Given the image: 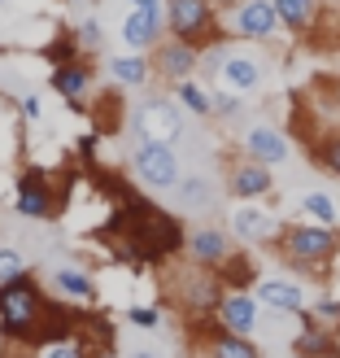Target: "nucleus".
Instances as JSON below:
<instances>
[{"instance_id": "1", "label": "nucleus", "mask_w": 340, "mask_h": 358, "mask_svg": "<svg viewBox=\"0 0 340 358\" xmlns=\"http://www.w3.org/2000/svg\"><path fill=\"white\" fill-rule=\"evenodd\" d=\"M118 227H122V241L131 245L135 258L145 262H166V258H179L184 254V223L175 219V214L157 210L153 201L145 196H127V201L118 206Z\"/></svg>"}, {"instance_id": "2", "label": "nucleus", "mask_w": 340, "mask_h": 358, "mask_svg": "<svg viewBox=\"0 0 340 358\" xmlns=\"http://www.w3.org/2000/svg\"><path fill=\"white\" fill-rule=\"evenodd\" d=\"M48 315H52V301L44 297L40 280L31 271L0 284V328H5V336L13 345H31V341L40 345Z\"/></svg>"}, {"instance_id": "3", "label": "nucleus", "mask_w": 340, "mask_h": 358, "mask_svg": "<svg viewBox=\"0 0 340 358\" xmlns=\"http://www.w3.org/2000/svg\"><path fill=\"white\" fill-rule=\"evenodd\" d=\"M201 66H209L219 92H236L249 96L266 83V57H262V44H244V40H223L209 44L201 52Z\"/></svg>"}, {"instance_id": "4", "label": "nucleus", "mask_w": 340, "mask_h": 358, "mask_svg": "<svg viewBox=\"0 0 340 358\" xmlns=\"http://www.w3.org/2000/svg\"><path fill=\"white\" fill-rule=\"evenodd\" d=\"M279 258L297 266V271H323V266L340 254V231L323 227V223H288L279 231Z\"/></svg>"}, {"instance_id": "5", "label": "nucleus", "mask_w": 340, "mask_h": 358, "mask_svg": "<svg viewBox=\"0 0 340 358\" xmlns=\"http://www.w3.org/2000/svg\"><path fill=\"white\" fill-rule=\"evenodd\" d=\"M127 171L140 188L149 192H170L184 184V157H179L175 145H157V140H135L131 157H127Z\"/></svg>"}, {"instance_id": "6", "label": "nucleus", "mask_w": 340, "mask_h": 358, "mask_svg": "<svg viewBox=\"0 0 340 358\" xmlns=\"http://www.w3.org/2000/svg\"><path fill=\"white\" fill-rule=\"evenodd\" d=\"M166 27L170 40H184L201 52L223 40V13L214 0H166Z\"/></svg>"}, {"instance_id": "7", "label": "nucleus", "mask_w": 340, "mask_h": 358, "mask_svg": "<svg viewBox=\"0 0 340 358\" xmlns=\"http://www.w3.org/2000/svg\"><path fill=\"white\" fill-rule=\"evenodd\" d=\"M131 131L157 145H179L188 136V110L175 96H145L131 110Z\"/></svg>"}, {"instance_id": "8", "label": "nucleus", "mask_w": 340, "mask_h": 358, "mask_svg": "<svg viewBox=\"0 0 340 358\" xmlns=\"http://www.w3.org/2000/svg\"><path fill=\"white\" fill-rule=\"evenodd\" d=\"M223 35L227 40H244V44H275L283 35V22L271 0H240V5L223 9Z\"/></svg>"}, {"instance_id": "9", "label": "nucleus", "mask_w": 340, "mask_h": 358, "mask_svg": "<svg viewBox=\"0 0 340 358\" xmlns=\"http://www.w3.org/2000/svg\"><path fill=\"white\" fill-rule=\"evenodd\" d=\"M170 35L166 27V0H157V5H135L122 13L118 22V40L127 44V52H153Z\"/></svg>"}, {"instance_id": "10", "label": "nucleus", "mask_w": 340, "mask_h": 358, "mask_svg": "<svg viewBox=\"0 0 340 358\" xmlns=\"http://www.w3.org/2000/svg\"><path fill=\"white\" fill-rule=\"evenodd\" d=\"M223 280H219V271H209V266H188V271L184 275H179L175 280V301H179V306H184L192 319H209L214 310H219V301H223Z\"/></svg>"}, {"instance_id": "11", "label": "nucleus", "mask_w": 340, "mask_h": 358, "mask_svg": "<svg viewBox=\"0 0 340 358\" xmlns=\"http://www.w3.org/2000/svg\"><path fill=\"white\" fill-rule=\"evenodd\" d=\"M184 254L196 266L219 271V266L236 254V236H231L227 227H219V223H196V227H188V236H184Z\"/></svg>"}, {"instance_id": "12", "label": "nucleus", "mask_w": 340, "mask_h": 358, "mask_svg": "<svg viewBox=\"0 0 340 358\" xmlns=\"http://www.w3.org/2000/svg\"><path fill=\"white\" fill-rule=\"evenodd\" d=\"M262 301L253 297V289H227L223 301H219V310H214V324L227 328V332H236V336H258L262 328Z\"/></svg>"}, {"instance_id": "13", "label": "nucleus", "mask_w": 340, "mask_h": 358, "mask_svg": "<svg viewBox=\"0 0 340 358\" xmlns=\"http://www.w3.org/2000/svg\"><path fill=\"white\" fill-rule=\"evenodd\" d=\"M227 231L240 245H275L279 231H283V223H279L275 210H262V206L240 201V206H231V227Z\"/></svg>"}, {"instance_id": "14", "label": "nucleus", "mask_w": 340, "mask_h": 358, "mask_svg": "<svg viewBox=\"0 0 340 358\" xmlns=\"http://www.w3.org/2000/svg\"><path fill=\"white\" fill-rule=\"evenodd\" d=\"M13 210L31 223H44L57 214V192H52L44 171H22L17 175V192H13Z\"/></svg>"}, {"instance_id": "15", "label": "nucleus", "mask_w": 340, "mask_h": 358, "mask_svg": "<svg viewBox=\"0 0 340 358\" xmlns=\"http://www.w3.org/2000/svg\"><path fill=\"white\" fill-rule=\"evenodd\" d=\"M196 70H201V48H192L184 40H166L153 48V75L162 83H184V79H196Z\"/></svg>"}, {"instance_id": "16", "label": "nucleus", "mask_w": 340, "mask_h": 358, "mask_svg": "<svg viewBox=\"0 0 340 358\" xmlns=\"http://www.w3.org/2000/svg\"><path fill=\"white\" fill-rule=\"evenodd\" d=\"M236 140H240V153L253 157V162H262V166H279V162L293 157L288 136H283L279 127H271V122H253V127H244Z\"/></svg>"}, {"instance_id": "17", "label": "nucleus", "mask_w": 340, "mask_h": 358, "mask_svg": "<svg viewBox=\"0 0 340 358\" xmlns=\"http://www.w3.org/2000/svg\"><path fill=\"white\" fill-rule=\"evenodd\" d=\"M253 297L262 301V310H275V315H306V301H310V293L297 280H283V275H258Z\"/></svg>"}, {"instance_id": "18", "label": "nucleus", "mask_w": 340, "mask_h": 358, "mask_svg": "<svg viewBox=\"0 0 340 358\" xmlns=\"http://www.w3.org/2000/svg\"><path fill=\"white\" fill-rule=\"evenodd\" d=\"M271 188H275L271 166L253 162V157H240V162H231V171H227V192L236 196V201H258V196H266Z\"/></svg>"}, {"instance_id": "19", "label": "nucleus", "mask_w": 340, "mask_h": 358, "mask_svg": "<svg viewBox=\"0 0 340 358\" xmlns=\"http://www.w3.org/2000/svg\"><path fill=\"white\" fill-rule=\"evenodd\" d=\"M48 83H52V92H57L66 105L83 110V105H87V92H92V83H96V75H92V66L79 57V62H61V66H52Z\"/></svg>"}, {"instance_id": "20", "label": "nucleus", "mask_w": 340, "mask_h": 358, "mask_svg": "<svg viewBox=\"0 0 340 358\" xmlns=\"http://www.w3.org/2000/svg\"><path fill=\"white\" fill-rule=\"evenodd\" d=\"M279 22L288 35H297V40H306V35L318 31V22H323V0H271Z\"/></svg>"}, {"instance_id": "21", "label": "nucleus", "mask_w": 340, "mask_h": 358, "mask_svg": "<svg viewBox=\"0 0 340 358\" xmlns=\"http://www.w3.org/2000/svg\"><path fill=\"white\" fill-rule=\"evenodd\" d=\"M201 345H205V358H262V345L253 336H236L219 324L209 332H201Z\"/></svg>"}, {"instance_id": "22", "label": "nucleus", "mask_w": 340, "mask_h": 358, "mask_svg": "<svg viewBox=\"0 0 340 358\" xmlns=\"http://www.w3.org/2000/svg\"><path fill=\"white\" fill-rule=\"evenodd\" d=\"M105 70H110V79H114L118 87H149V83L157 79L149 52H118V57L105 62Z\"/></svg>"}, {"instance_id": "23", "label": "nucleus", "mask_w": 340, "mask_h": 358, "mask_svg": "<svg viewBox=\"0 0 340 358\" xmlns=\"http://www.w3.org/2000/svg\"><path fill=\"white\" fill-rule=\"evenodd\" d=\"M52 289H57L66 301H96V280L83 271V266H75V262H57L52 266Z\"/></svg>"}, {"instance_id": "24", "label": "nucleus", "mask_w": 340, "mask_h": 358, "mask_svg": "<svg viewBox=\"0 0 340 358\" xmlns=\"http://www.w3.org/2000/svg\"><path fill=\"white\" fill-rule=\"evenodd\" d=\"M170 96L184 105L192 118H214V87H205L201 79H184V83H170Z\"/></svg>"}, {"instance_id": "25", "label": "nucleus", "mask_w": 340, "mask_h": 358, "mask_svg": "<svg viewBox=\"0 0 340 358\" xmlns=\"http://www.w3.org/2000/svg\"><path fill=\"white\" fill-rule=\"evenodd\" d=\"M293 354L297 358H332L336 354V341L314 324V319H306V328H301L297 341H293Z\"/></svg>"}, {"instance_id": "26", "label": "nucleus", "mask_w": 340, "mask_h": 358, "mask_svg": "<svg viewBox=\"0 0 340 358\" xmlns=\"http://www.w3.org/2000/svg\"><path fill=\"white\" fill-rule=\"evenodd\" d=\"M301 219H306V223L336 227V219H340V206H336V196H332V192H323V188L306 192V196H301Z\"/></svg>"}, {"instance_id": "27", "label": "nucleus", "mask_w": 340, "mask_h": 358, "mask_svg": "<svg viewBox=\"0 0 340 358\" xmlns=\"http://www.w3.org/2000/svg\"><path fill=\"white\" fill-rule=\"evenodd\" d=\"M219 280H223V289H253V284H258V271H253V262H249L244 254H231V258L219 266Z\"/></svg>"}, {"instance_id": "28", "label": "nucleus", "mask_w": 340, "mask_h": 358, "mask_svg": "<svg viewBox=\"0 0 340 358\" xmlns=\"http://www.w3.org/2000/svg\"><path fill=\"white\" fill-rule=\"evenodd\" d=\"M314 157H318V166H323L327 175L340 179V131H323V136H318Z\"/></svg>"}, {"instance_id": "29", "label": "nucleus", "mask_w": 340, "mask_h": 358, "mask_svg": "<svg viewBox=\"0 0 340 358\" xmlns=\"http://www.w3.org/2000/svg\"><path fill=\"white\" fill-rule=\"evenodd\" d=\"M40 358H87V345L75 341V336H57V341H48L40 350Z\"/></svg>"}, {"instance_id": "30", "label": "nucleus", "mask_w": 340, "mask_h": 358, "mask_svg": "<svg viewBox=\"0 0 340 358\" xmlns=\"http://www.w3.org/2000/svg\"><path fill=\"white\" fill-rule=\"evenodd\" d=\"M244 114V101L236 92H214V118H223V122H236Z\"/></svg>"}, {"instance_id": "31", "label": "nucleus", "mask_w": 340, "mask_h": 358, "mask_svg": "<svg viewBox=\"0 0 340 358\" xmlns=\"http://www.w3.org/2000/svg\"><path fill=\"white\" fill-rule=\"evenodd\" d=\"M13 275H27V258L13 245H0V284L13 280Z\"/></svg>"}, {"instance_id": "32", "label": "nucleus", "mask_w": 340, "mask_h": 358, "mask_svg": "<svg viewBox=\"0 0 340 358\" xmlns=\"http://www.w3.org/2000/svg\"><path fill=\"white\" fill-rule=\"evenodd\" d=\"M75 35H79V48H83V52H96L101 40H105V35H101V17H96V13L83 17V22L75 27Z\"/></svg>"}, {"instance_id": "33", "label": "nucleus", "mask_w": 340, "mask_h": 358, "mask_svg": "<svg viewBox=\"0 0 340 358\" xmlns=\"http://www.w3.org/2000/svg\"><path fill=\"white\" fill-rule=\"evenodd\" d=\"M127 324L153 332V328H162V315H157V306H131V310H127Z\"/></svg>"}, {"instance_id": "34", "label": "nucleus", "mask_w": 340, "mask_h": 358, "mask_svg": "<svg viewBox=\"0 0 340 358\" xmlns=\"http://www.w3.org/2000/svg\"><path fill=\"white\" fill-rule=\"evenodd\" d=\"M179 192H184L188 206H201V196H209V184H205V175H192V179L179 184Z\"/></svg>"}, {"instance_id": "35", "label": "nucleus", "mask_w": 340, "mask_h": 358, "mask_svg": "<svg viewBox=\"0 0 340 358\" xmlns=\"http://www.w3.org/2000/svg\"><path fill=\"white\" fill-rule=\"evenodd\" d=\"M17 110H22V118H27V122H40L44 105H40V96H35V92H27L22 101H17Z\"/></svg>"}, {"instance_id": "36", "label": "nucleus", "mask_w": 340, "mask_h": 358, "mask_svg": "<svg viewBox=\"0 0 340 358\" xmlns=\"http://www.w3.org/2000/svg\"><path fill=\"white\" fill-rule=\"evenodd\" d=\"M340 319V301H318L314 306V324H336Z\"/></svg>"}, {"instance_id": "37", "label": "nucleus", "mask_w": 340, "mask_h": 358, "mask_svg": "<svg viewBox=\"0 0 340 358\" xmlns=\"http://www.w3.org/2000/svg\"><path fill=\"white\" fill-rule=\"evenodd\" d=\"M87 358H122L114 341H96V345H87Z\"/></svg>"}, {"instance_id": "38", "label": "nucleus", "mask_w": 340, "mask_h": 358, "mask_svg": "<svg viewBox=\"0 0 340 358\" xmlns=\"http://www.w3.org/2000/svg\"><path fill=\"white\" fill-rule=\"evenodd\" d=\"M127 358H170V354H166V350H153V345H135Z\"/></svg>"}, {"instance_id": "39", "label": "nucleus", "mask_w": 340, "mask_h": 358, "mask_svg": "<svg viewBox=\"0 0 340 358\" xmlns=\"http://www.w3.org/2000/svg\"><path fill=\"white\" fill-rule=\"evenodd\" d=\"M214 5H219V13H223V9H231V5H240V0H214Z\"/></svg>"}, {"instance_id": "40", "label": "nucleus", "mask_w": 340, "mask_h": 358, "mask_svg": "<svg viewBox=\"0 0 340 358\" xmlns=\"http://www.w3.org/2000/svg\"><path fill=\"white\" fill-rule=\"evenodd\" d=\"M135 5H157V0H127V9H135Z\"/></svg>"}, {"instance_id": "41", "label": "nucleus", "mask_w": 340, "mask_h": 358, "mask_svg": "<svg viewBox=\"0 0 340 358\" xmlns=\"http://www.w3.org/2000/svg\"><path fill=\"white\" fill-rule=\"evenodd\" d=\"M9 350V336H5V328H0V354H5Z\"/></svg>"}, {"instance_id": "42", "label": "nucleus", "mask_w": 340, "mask_h": 358, "mask_svg": "<svg viewBox=\"0 0 340 358\" xmlns=\"http://www.w3.org/2000/svg\"><path fill=\"white\" fill-rule=\"evenodd\" d=\"M61 5H79V0H61Z\"/></svg>"}, {"instance_id": "43", "label": "nucleus", "mask_w": 340, "mask_h": 358, "mask_svg": "<svg viewBox=\"0 0 340 358\" xmlns=\"http://www.w3.org/2000/svg\"><path fill=\"white\" fill-rule=\"evenodd\" d=\"M0 358H9V350H5V354H0Z\"/></svg>"}, {"instance_id": "44", "label": "nucleus", "mask_w": 340, "mask_h": 358, "mask_svg": "<svg viewBox=\"0 0 340 358\" xmlns=\"http://www.w3.org/2000/svg\"><path fill=\"white\" fill-rule=\"evenodd\" d=\"M336 231H340V219H336Z\"/></svg>"}, {"instance_id": "45", "label": "nucleus", "mask_w": 340, "mask_h": 358, "mask_svg": "<svg viewBox=\"0 0 340 358\" xmlns=\"http://www.w3.org/2000/svg\"><path fill=\"white\" fill-rule=\"evenodd\" d=\"M0 5H5V0H0Z\"/></svg>"}, {"instance_id": "46", "label": "nucleus", "mask_w": 340, "mask_h": 358, "mask_svg": "<svg viewBox=\"0 0 340 358\" xmlns=\"http://www.w3.org/2000/svg\"><path fill=\"white\" fill-rule=\"evenodd\" d=\"M293 358H297V354H293Z\"/></svg>"}]
</instances>
